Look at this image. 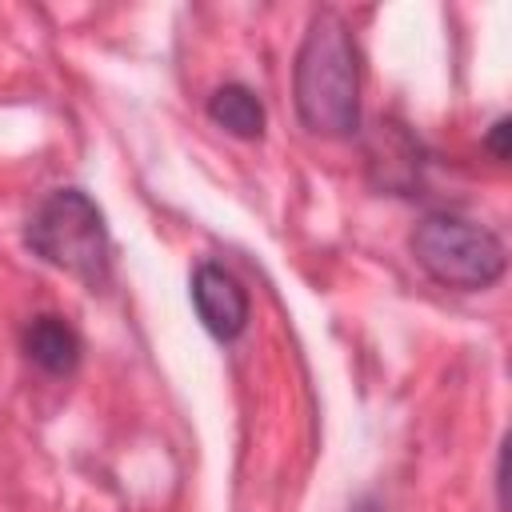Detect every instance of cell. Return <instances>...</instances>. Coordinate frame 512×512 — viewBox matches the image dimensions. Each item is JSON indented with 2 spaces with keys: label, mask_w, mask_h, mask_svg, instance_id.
<instances>
[{
  "label": "cell",
  "mask_w": 512,
  "mask_h": 512,
  "mask_svg": "<svg viewBox=\"0 0 512 512\" xmlns=\"http://www.w3.org/2000/svg\"><path fill=\"white\" fill-rule=\"evenodd\" d=\"M296 116L316 136H352L360 128V52L340 12L324 8L308 20V32L292 68Z\"/></svg>",
  "instance_id": "cell-1"
},
{
  "label": "cell",
  "mask_w": 512,
  "mask_h": 512,
  "mask_svg": "<svg viewBox=\"0 0 512 512\" xmlns=\"http://www.w3.org/2000/svg\"><path fill=\"white\" fill-rule=\"evenodd\" d=\"M24 240L44 264L76 276L92 292L104 288L112 276V236H108L104 212L80 188L48 192L28 216Z\"/></svg>",
  "instance_id": "cell-2"
},
{
  "label": "cell",
  "mask_w": 512,
  "mask_h": 512,
  "mask_svg": "<svg viewBox=\"0 0 512 512\" xmlns=\"http://www.w3.org/2000/svg\"><path fill=\"white\" fill-rule=\"evenodd\" d=\"M412 256L436 284L460 292L488 288L508 268L500 236L456 212H428L412 232Z\"/></svg>",
  "instance_id": "cell-3"
},
{
  "label": "cell",
  "mask_w": 512,
  "mask_h": 512,
  "mask_svg": "<svg viewBox=\"0 0 512 512\" xmlns=\"http://www.w3.org/2000/svg\"><path fill=\"white\" fill-rule=\"evenodd\" d=\"M192 304H196L200 324L216 340H236L248 328V292L220 264H200L192 272Z\"/></svg>",
  "instance_id": "cell-4"
},
{
  "label": "cell",
  "mask_w": 512,
  "mask_h": 512,
  "mask_svg": "<svg viewBox=\"0 0 512 512\" xmlns=\"http://www.w3.org/2000/svg\"><path fill=\"white\" fill-rule=\"evenodd\" d=\"M80 352H84V344H80V336H76V328L68 320H60V316H36V320H28V328H24V356L36 368H44L48 376L76 372Z\"/></svg>",
  "instance_id": "cell-5"
},
{
  "label": "cell",
  "mask_w": 512,
  "mask_h": 512,
  "mask_svg": "<svg viewBox=\"0 0 512 512\" xmlns=\"http://www.w3.org/2000/svg\"><path fill=\"white\" fill-rule=\"evenodd\" d=\"M208 120L216 128H224L228 136H240V140H260L264 136V104L244 84H220L208 96Z\"/></svg>",
  "instance_id": "cell-6"
},
{
  "label": "cell",
  "mask_w": 512,
  "mask_h": 512,
  "mask_svg": "<svg viewBox=\"0 0 512 512\" xmlns=\"http://www.w3.org/2000/svg\"><path fill=\"white\" fill-rule=\"evenodd\" d=\"M508 132H512V128H508V120L500 116V120L492 124V132H488V140H484V144H488V152H492L496 160H508Z\"/></svg>",
  "instance_id": "cell-7"
},
{
  "label": "cell",
  "mask_w": 512,
  "mask_h": 512,
  "mask_svg": "<svg viewBox=\"0 0 512 512\" xmlns=\"http://www.w3.org/2000/svg\"><path fill=\"white\" fill-rule=\"evenodd\" d=\"M496 492H500V508H504V448H500V460H496Z\"/></svg>",
  "instance_id": "cell-8"
},
{
  "label": "cell",
  "mask_w": 512,
  "mask_h": 512,
  "mask_svg": "<svg viewBox=\"0 0 512 512\" xmlns=\"http://www.w3.org/2000/svg\"><path fill=\"white\" fill-rule=\"evenodd\" d=\"M360 512H376V508H360Z\"/></svg>",
  "instance_id": "cell-9"
}]
</instances>
